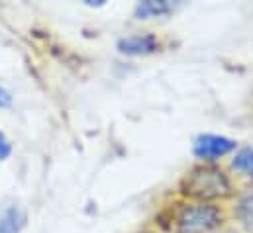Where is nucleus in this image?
I'll use <instances>...</instances> for the list:
<instances>
[{
	"label": "nucleus",
	"mask_w": 253,
	"mask_h": 233,
	"mask_svg": "<svg viewBox=\"0 0 253 233\" xmlns=\"http://www.w3.org/2000/svg\"><path fill=\"white\" fill-rule=\"evenodd\" d=\"M183 188L189 196H196V198H220L230 192V184L226 176L218 169H210V167L194 169L185 178Z\"/></svg>",
	"instance_id": "obj_1"
},
{
	"label": "nucleus",
	"mask_w": 253,
	"mask_h": 233,
	"mask_svg": "<svg viewBox=\"0 0 253 233\" xmlns=\"http://www.w3.org/2000/svg\"><path fill=\"white\" fill-rule=\"evenodd\" d=\"M220 224V212L212 206H192L179 218V233H204Z\"/></svg>",
	"instance_id": "obj_2"
},
{
	"label": "nucleus",
	"mask_w": 253,
	"mask_h": 233,
	"mask_svg": "<svg viewBox=\"0 0 253 233\" xmlns=\"http://www.w3.org/2000/svg\"><path fill=\"white\" fill-rule=\"evenodd\" d=\"M230 149H234V141L222 135H200L194 141V155L204 161H214L222 155H226Z\"/></svg>",
	"instance_id": "obj_3"
},
{
	"label": "nucleus",
	"mask_w": 253,
	"mask_h": 233,
	"mask_svg": "<svg viewBox=\"0 0 253 233\" xmlns=\"http://www.w3.org/2000/svg\"><path fill=\"white\" fill-rule=\"evenodd\" d=\"M155 49V38L153 36H133L120 41V51L129 55H139V53H149Z\"/></svg>",
	"instance_id": "obj_4"
},
{
	"label": "nucleus",
	"mask_w": 253,
	"mask_h": 233,
	"mask_svg": "<svg viewBox=\"0 0 253 233\" xmlns=\"http://www.w3.org/2000/svg\"><path fill=\"white\" fill-rule=\"evenodd\" d=\"M26 222L24 212L18 206H10L0 216V233H18Z\"/></svg>",
	"instance_id": "obj_5"
},
{
	"label": "nucleus",
	"mask_w": 253,
	"mask_h": 233,
	"mask_svg": "<svg viewBox=\"0 0 253 233\" xmlns=\"http://www.w3.org/2000/svg\"><path fill=\"white\" fill-rule=\"evenodd\" d=\"M171 10V4L169 2H155V0H149V2H141L137 8H135V14L139 18H149V16H161V14H167Z\"/></svg>",
	"instance_id": "obj_6"
},
{
	"label": "nucleus",
	"mask_w": 253,
	"mask_h": 233,
	"mask_svg": "<svg viewBox=\"0 0 253 233\" xmlns=\"http://www.w3.org/2000/svg\"><path fill=\"white\" fill-rule=\"evenodd\" d=\"M232 167L244 175H253V149L246 147V149H240L234 157V163Z\"/></svg>",
	"instance_id": "obj_7"
},
{
	"label": "nucleus",
	"mask_w": 253,
	"mask_h": 233,
	"mask_svg": "<svg viewBox=\"0 0 253 233\" xmlns=\"http://www.w3.org/2000/svg\"><path fill=\"white\" fill-rule=\"evenodd\" d=\"M240 218L248 224V226H253V196L246 198L240 206Z\"/></svg>",
	"instance_id": "obj_8"
},
{
	"label": "nucleus",
	"mask_w": 253,
	"mask_h": 233,
	"mask_svg": "<svg viewBox=\"0 0 253 233\" xmlns=\"http://www.w3.org/2000/svg\"><path fill=\"white\" fill-rule=\"evenodd\" d=\"M10 151H12V147H10V141H8V137H6V135L0 131V161L8 159Z\"/></svg>",
	"instance_id": "obj_9"
},
{
	"label": "nucleus",
	"mask_w": 253,
	"mask_h": 233,
	"mask_svg": "<svg viewBox=\"0 0 253 233\" xmlns=\"http://www.w3.org/2000/svg\"><path fill=\"white\" fill-rule=\"evenodd\" d=\"M10 104H12V96H10V92L4 90V88H0V108H8Z\"/></svg>",
	"instance_id": "obj_10"
}]
</instances>
